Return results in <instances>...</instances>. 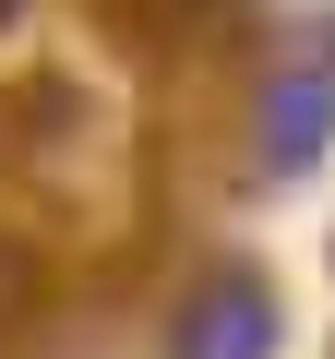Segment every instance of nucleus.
<instances>
[{
	"label": "nucleus",
	"mask_w": 335,
	"mask_h": 359,
	"mask_svg": "<svg viewBox=\"0 0 335 359\" xmlns=\"http://www.w3.org/2000/svg\"><path fill=\"white\" fill-rule=\"evenodd\" d=\"M323 120H335V84H323V72H287V84L264 96V156L299 168V156L323 144Z\"/></svg>",
	"instance_id": "2"
},
{
	"label": "nucleus",
	"mask_w": 335,
	"mask_h": 359,
	"mask_svg": "<svg viewBox=\"0 0 335 359\" xmlns=\"http://www.w3.org/2000/svg\"><path fill=\"white\" fill-rule=\"evenodd\" d=\"M180 359H264V299L252 287H204L180 323Z\"/></svg>",
	"instance_id": "1"
},
{
	"label": "nucleus",
	"mask_w": 335,
	"mask_h": 359,
	"mask_svg": "<svg viewBox=\"0 0 335 359\" xmlns=\"http://www.w3.org/2000/svg\"><path fill=\"white\" fill-rule=\"evenodd\" d=\"M0 13H13V0H0Z\"/></svg>",
	"instance_id": "4"
},
{
	"label": "nucleus",
	"mask_w": 335,
	"mask_h": 359,
	"mask_svg": "<svg viewBox=\"0 0 335 359\" xmlns=\"http://www.w3.org/2000/svg\"><path fill=\"white\" fill-rule=\"evenodd\" d=\"M0 299H13V264H0Z\"/></svg>",
	"instance_id": "3"
}]
</instances>
